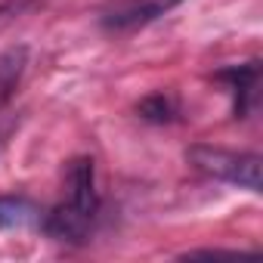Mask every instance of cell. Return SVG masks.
I'll list each match as a JSON object with an SVG mask.
<instances>
[{"instance_id":"6da1fadb","label":"cell","mask_w":263,"mask_h":263,"mask_svg":"<svg viewBox=\"0 0 263 263\" xmlns=\"http://www.w3.org/2000/svg\"><path fill=\"white\" fill-rule=\"evenodd\" d=\"M96 164L93 158L81 155L71 158L65 167V186L62 201L44 217V229L56 241H84L90 232V223L96 217Z\"/></svg>"},{"instance_id":"7a4b0ae2","label":"cell","mask_w":263,"mask_h":263,"mask_svg":"<svg viewBox=\"0 0 263 263\" xmlns=\"http://www.w3.org/2000/svg\"><path fill=\"white\" fill-rule=\"evenodd\" d=\"M186 161L201 171L204 177H214V180H223V183H232L238 189H248V192H260V155L254 152H232V149H223V146H189L186 149Z\"/></svg>"},{"instance_id":"3957f363","label":"cell","mask_w":263,"mask_h":263,"mask_svg":"<svg viewBox=\"0 0 263 263\" xmlns=\"http://www.w3.org/2000/svg\"><path fill=\"white\" fill-rule=\"evenodd\" d=\"M44 223L41 208L25 195H0V229H28Z\"/></svg>"},{"instance_id":"277c9868","label":"cell","mask_w":263,"mask_h":263,"mask_svg":"<svg viewBox=\"0 0 263 263\" xmlns=\"http://www.w3.org/2000/svg\"><path fill=\"white\" fill-rule=\"evenodd\" d=\"M220 78H229V81H232V90H235V118H241V115L248 111V96L254 93V84H257V62L229 68V71H223Z\"/></svg>"},{"instance_id":"5b68a950","label":"cell","mask_w":263,"mask_h":263,"mask_svg":"<svg viewBox=\"0 0 263 263\" xmlns=\"http://www.w3.org/2000/svg\"><path fill=\"white\" fill-rule=\"evenodd\" d=\"M22 65H25V50H10L7 56H0V93H10L22 74Z\"/></svg>"},{"instance_id":"8992f818","label":"cell","mask_w":263,"mask_h":263,"mask_svg":"<svg viewBox=\"0 0 263 263\" xmlns=\"http://www.w3.org/2000/svg\"><path fill=\"white\" fill-rule=\"evenodd\" d=\"M146 121H155V124H164V121H171L174 118V102L164 96V93H155V96H146L143 102H140V108H137Z\"/></svg>"},{"instance_id":"52a82bcc","label":"cell","mask_w":263,"mask_h":263,"mask_svg":"<svg viewBox=\"0 0 263 263\" xmlns=\"http://www.w3.org/2000/svg\"><path fill=\"white\" fill-rule=\"evenodd\" d=\"M13 130V121L10 118H0V149H4V143H7V134Z\"/></svg>"}]
</instances>
